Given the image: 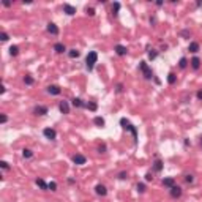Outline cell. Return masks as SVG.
I'll return each mask as SVG.
<instances>
[{
	"mask_svg": "<svg viewBox=\"0 0 202 202\" xmlns=\"http://www.w3.org/2000/svg\"><path fill=\"white\" fill-rule=\"evenodd\" d=\"M120 125H122V128H123L125 131L131 133L134 144H136V142H137V130H136V126H133V125H131V122H130V120H126L125 117H123V119H120Z\"/></svg>",
	"mask_w": 202,
	"mask_h": 202,
	"instance_id": "cell-1",
	"label": "cell"
},
{
	"mask_svg": "<svg viewBox=\"0 0 202 202\" xmlns=\"http://www.w3.org/2000/svg\"><path fill=\"white\" fill-rule=\"evenodd\" d=\"M96 62H98V54H96L95 51H90L85 57V68L89 70V71H92Z\"/></svg>",
	"mask_w": 202,
	"mask_h": 202,
	"instance_id": "cell-2",
	"label": "cell"
},
{
	"mask_svg": "<svg viewBox=\"0 0 202 202\" xmlns=\"http://www.w3.org/2000/svg\"><path fill=\"white\" fill-rule=\"evenodd\" d=\"M139 70H140V73H142V76H144L145 79H153V77H155V76H153V71L150 70V66L147 65V62H145V60L139 62Z\"/></svg>",
	"mask_w": 202,
	"mask_h": 202,
	"instance_id": "cell-3",
	"label": "cell"
},
{
	"mask_svg": "<svg viewBox=\"0 0 202 202\" xmlns=\"http://www.w3.org/2000/svg\"><path fill=\"white\" fill-rule=\"evenodd\" d=\"M43 134H44V137L49 139V140L57 139V131H55L54 128H44V130H43Z\"/></svg>",
	"mask_w": 202,
	"mask_h": 202,
	"instance_id": "cell-4",
	"label": "cell"
},
{
	"mask_svg": "<svg viewBox=\"0 0 202 202\" xmlns=\"http://www.w3.org/2000/svg\"><path fill=\"white\" fill-rule=\"evenodd\" d=\"M73 163L77 164V166H82V164L87 163V158L84 156V155H81V153H76V155H73Z\"/></svg>",
	"mask_w": 202,
	"mask_h": 202,
	"instance_id": "cell-5",
	"label": "cell"
},
{
	"mask_svg": "<svg viewBox=\"0 0 202 202\" xmlns=\"http://www.w3.org/2000/svg\"><path fill=\"white\" fill-rule=\"evenodd\" d=\"M169 193H171V197H174V199H178V197H181V188L178 185H174L171 189H169Z\"/></svg>",
	"mask_w": 202,
	"mask_h": 202,
	"instance_id": "cell-6",
	"label": "cell"
},
{
	"mask_svg": "<svg viewBox=\"0 0 202 202\" xmlns=\"http://www.w3.org/2000/svg\"><path fill=\"white\" fill-rule=\"evenodd\" d=\"M48 106H41V104H38V106L33 107V114L35 115H46L48 114Z\"/></svg>",
	"mask_w": 202,
	"mask_h": 202,
	"instance_id": "cell-7",
	"label": "cell"
},
{
	"mask_svg": "<svg viewBox=\"0 0 202 202\" xmlns=\"http://www.w3.org/2000/svg\"><path fill=\"white\" fill-rule=\"evenodd\" d=\"M114 51H115V54H117V55H120V57H123V55H126V54H128L126 46H123V44H115Z\"/></svg>",
	"mask_w": 202,
	"mask_h": 202,
	"instance_id": "cell-8",
	"label": "cell"
},
{
	"mask_svg": "<svg viewBox=\"0 0 202 202\" xmlns=\"http://www.w3.org/2000/svg\"><path fill=\"white\" fill-rule=\"evenodd\" d=\"M46 92H48L49 95L57 96V95H60V93H62V89H60L58 85H49L48 89H46Z\"/></svg>",
	"mask_w": 202,
	"mask_h": 202,
	"instance_id": "cell-9",
	"label": "cell"
},
{
	"mask_svg": "<svg viewBox=\"0 0 202 202\" xmlns=\"http://www.w3.org/2000/svg\"><path fill=\"white\" fill-rule=\"evenodd\" d=\"M161 183H163V186H164V188L171 189L172 186L175 185V180H174V177H166V178H163V181H161Z\"/></svg>",
	"mask_w": 202,
	"mask_h": 202,
	"instance_id": "cell-10",
	"label": "cell"
},
{
	"mask_svg": "<svg viewBox=\"0 0 202 202\" xmlns=\"http://www.w3.org/2000/svg\"><path fill=\"white\" fill-rule=\"evenodd\" d=\"M63 13L68 14V16H73V14H76V8L70 3H63Z\"/></svg>",
	"mask_w": 202,
	"mask_h": 202,
	"instance_id": "cell-11",
	"label": "cell"
},
{
	"mask_svg": "<svg viewBox=\"0 0 202 202\" xmlns=\"http://www.w3.org/2000/svg\"><path fill=\"white\" fill-rule=\"evenodd\" d=\"M189 65H191V68L194 70V71H197V70L201 68V58H199V57H193L191 60H189Z\"/></svg>",
	"mask_w": 202,
	"mask_h": 202,
	"instance_id": "cell-12",
	"label": "cell"
},
{
	"mask_svg": "<svg viewBox=\"0 0 202 202\" xmlns=\"http://www.w3.org/2000/svg\"><path fill=\"white\" fill-rule=\"evenodd\" d=\"M58 109H60V112H62V114H70L68 101H60V103H58Z\"/></svg>",
	"mask_w": 202,
	"mask_h": 202,
	"instance_id": "cell-13",
	"label": "cell"
},
{
	"mask_svg": "<svg viewBox=\"0 0 202 202\" xmlns=\"http://www.w3.org/2000/svg\"><path fill=\"white\" fill-rule=\"evenodd\" d=\"M153 171H155V172H161V171H163V161H161L158 156H155V161H153Z\"/></svg>",
	"mask_w": 202,
	"mask_h": 202,
	"instance_id": "cell-14",
	"label": "cell"
},
{
	"mask_svg": "<svg viewBox=\"0 0 202 202\" xmlns=\"http://www.w3.org/2000/svg\"><path fill=\"white\" fill-rule=\"evenodd\" d=\"M95 193L98 196H106L107 194V188L104 185H101V183H99V185H96L95 186Z\"/></svg>",
	"mask_w": 202,
	"mask_h": 202,
	"instance_id": "cell-15",
	"label": "cell"
},
{
	"mask_svg": "<svg viewBox=\"0 0 202 202\" xmlns=\"http://www.w3.org/2000/svg\"><path fill=\"white\" fill-rule=\"evenodd\" d=\"M46 30H48L51 35H54V36H55V35H58V27L54 24V22H49L48 27H46Z\"/></svg>",
	"mask_w": 202,
	"mask_h": 202,
	"instance_id": "cell-16",
	"label": "cell"
},
{
	"mask_svg": "<svg viewBox=\"0 0 202 202\" xmlns=\"http://www.w3.org/2000/svg\"><path fill=\"white\" fill-rule=\"evenodd\" d=\"M54 51L57 52V54H63V52H66V48L63 43H55L54 44Z\"/></svg>",
	"mask_w": 202,
	"mask_h": 202,
	"instance_id": "cell-17",
	"label": "cell"
},
{
	"mask_svg": "<svg viewBox=\"0 0 202 202\" xmlns=\"http://www.w3.org/2000/svg\"><path fill=\"white\" fill-rule=\"evenodd\" d=\"M71 104H73L74 107H85V103H84L81 98H73V99H71Z\"/></svg>",
	"mask_w": 202,
	"mask_h": 202,
	"instance_id": "cell-18",
	"label": "cell"
},
{
	"mask_svg": "<svg viewBox=\"0 0 202 202\" xmlns=\"http://www.w3.org/2000/svg\"><path fill=\"white\" fill-rule=\"evenodd\" d=\"M35 183H36L38 186H40V188L43 189V191H46V189H49V186H48V183H46L44 180H43V178H36V180H35Z\"/></svg>",
	"mask_w": 202,
	"mask_h": 202,
	"instance_id": "cell-19",
	"label": "cell"
},
{
	"mask_svg": "<svg viewBox=\"0 0 202 202\" xmlns=\"http://www.w3.org/2000/svg\"><path fill=\"white\" fill-rule=\"evenodd\" d=\"M93 123H95L98 128H103L104 126V119L98 115V117H95V119H93Z\"/></svg>",
	"mask_w": 202,
	"mask_h": 202,
	"instance_id": "cell-20",
	"label": "cell"
},
{
	"mask_svg": "<svg viewBox=\"0 0 202 202\" xmlns=\"http://www.w3.org/2000/svg\"><path fill=\"white\" fill-rule=\"evenodd\" d=\"M79 55H81V52H79L77 49H70L68 51V57L70 58H77Z\"/></svg>",
	"mask_w": 202,
	"mask_h": 202,
	"instance_id": "cell-21",
	"label": "cell"
},
{
	"mask_svg": "<svg viewBox=\"0 0 202 202\" xmlns=\"http://www.w3.org/2000/svg\"><path fill=\"white\" fill-rule=\"evenodd\" d=\"M168 82L171 84V85L177 82V76H175V73H169L168 74Z\"/></svg>",
	"mask_w": 202,
	"mask_h": 202,
	"instance_id": "cell-22",
	"label": "cell"
},
{
	"mask_svg": "<svg viewBox=\"0 0 202 202\" xmlns=\"http://www.w3.org/2000/svg\"><path fill=\"white\" fill-rule=\"evenodd\" d=\"M22 156H24L25 160H28V158L33 156V152H32L30 148H24V150H22Z\"/></svg>",
	"mask_w": 202,
	"mask_h": 202,
	"instance_id": "cell-23",
	"label": "cell"
},
{
	"mask_svg": "<svg viewBox=\"0 0 202 202\" xmlns=\"http://www.w3.org/2000/svg\"><path fill=\"white\" fill-rule=\"evenodd\" d=\"M188 51H189V52H197V51H199V44H197V43H194V41H193V43H189V46H188Z\"/></svg>",
	"mask_w": 202,
	"mask_h": 202,
	"instance_id": "cell-24",
	"label": "cell"
},
{
	"mask_svg": "<svg viewBox=\"0 0 202 202\" xmlns=\"http://www.w3.org/2000/svg\"><path fill=\"white\" fill-rule=\"evenodd\" d=\"M33 82H35L33 76L27 74V76H25V77H24V84H25V85H32V84H33Z\"/></svg>",
	"mask_w": 202,
	"mask_h": 202,
	"instance_id": "cell-25",
	"label": "cell"
},
{
	"mask_svg": "<svg viewBox=\"0 0 202 202\" xmlns=\"http://www.w3.org/2000/svg\"><path fill=\"white\" fill-rule=\"evenodd\" d=\"M119 11H120V3H119V2H114V3H112V14H114V16H117Z\"/></svg>",
	"mask_w": 202,
	"mask_h": 202,
	"instance_id": "cell-26",
	"label": "cell"
},
{
	"mask_svg": "<svg viewBox=\"0 0 202 202\" xmlns=\"http://www.w3.org/2000/svg\"><path fill=\"white\" fill-rule=\"evenodd\" d=\"M85 107H87L89 111H93V112H95V111L98 109V104L93 103V101H92V103H85Z\"/></svg>",
	"mask_w": 202,
	"mask_h": 202,
	"instance_id": "cell-27",
	"label": "cell"
},
{
	"mask_svg": "<svg viewBox=\"0 0 202 202\" xmlns=\"http://www.w3.org/2000/svg\"><path fill=\"white\" fill-rule=\"evenodd\" d=\"M178 66H180L181 70H185L186 66H188V60H186L185 57H181V58H180V62H178Z\"/></svg>",
	"mask_w": 202,
	"mask_h": 202,
	"instance_id": "cell-28",
	"label": "cell"
},
{
	"mask_svg": "<svg viewBox=\"0 0 202 202\" xmlns=\"http://www.w3.org/2000/svg\"><path fill=\"white\" fill-rule=\"evenodd\" d=\"M17 54H19V48H17V46H11V48H10V55L16 57Z\"/></svg>",
	"mask_w": 202,
	"mask_h": 202,
	"instance_id": "cell-29",
	"label": "cell"
},
{
	"mask_svg": "<svg viewBox=\"0 0 202 202\" xmlns=\"http://www.w3.org/2000/svg\"><path fill=\"white\" fill-rule=\"evenodd\" d=\"M158 57V52L155 51V49H152V51H148V58L150 60H155V58Z\"/></svg>",
	"mask_w": 202,
	"mask_h": 202,
	"instance_id": "cell-30",
	"label": "cell"
},
{
	"mask_svg": "<svg viewBox=\"0 0 202 202\" xmlns=\"http://www.w3.org/2000/svg\"><path fill=\"white\" fill-rule=\"evenodd\" d=\"M136 189H137V193H145V185L144 183H137Z\"/></svg>",
	"mask_w": 202,
	"mask_h": 202,
	"instance_id": "cell-31",
	"label": "cell"
},
{
	"mask_svg": "<svg viewBox=\"0 0 202 202\" xmlns=\"http://www.w3.org/2000/svg\"><path fill=\"white\" fill-rule=\"evenodd\" d=\"M48 186H49V189H51V191H57V183H55V181H49Z\"/></svg>",
	"mask_w": 202,
	"mask_h": 202,
	"instance_id": "cell-32",
	"label": "cell"
},
{
	"mask_svg": "<svg viewBox=\"0 0 202 202\" xmlns=\"http://www.w3.org/2000/svg\"><path fill=\"white\" fill-rule=\"evenodd\" d=\"M8 122V115L7 114H2V115H0V123H7Z\"/></svg>",
	"mask_w": 202,
	"mask_h": 202,
	"instance_id": "cell-33",
	"label": "cell"
},
{
	"mask_svg": "<svg viewBox=\"0 0 202 202\" xmlns=\"http://www.w3.org/2000/svg\"><path fill=\"white\" fill-rule=\"evenodd\" d=\"M185 180H186V183H193V181H194V177H193L191 174H188V175H185Z\"/></svg>",
	"mask_w": 202,
	"mask_h": 202,
	"instance_id": "cell-34",
	"label": "cell"
},
{
	"mask_svg": "<svg viewBox=\"0 0 202 202\" xmlns=\"http://www.w3.org/2000/svg\"><path fill=\"white\" fill-rule=\"evenodd\" d=\"M0 166H2V169H5V171H8V169H10V164H8L7 161H2V163H0Z\"/></svg>",
	"mask_w": 202,
	"mask_h": 202,
	"instance_id": "cell-35",
	"label": "cell"
},
{
	"mask_svg": "<svg viewBox=\"0 0 202 202\" xmlns=\"http://www.w3.org/2000/svg\"><path fill=\"white\" fill-rule=\"evenodd\" d=\"M85 11H87V14H89V16H95V10H93V8H89V7H87Z\"/></svg>",
	"mask_w": 202,
	"mask_h": 202,
	"instance_id": "cell-36",
	"label": "cell"
},
{
	"mask_svg": "<svg viewBox=\"0 0 202 202\" xmlns=\"http://www.w3.org/2000/svg\"><path fill=\"white\" fill-rule=\"evenodd\" d=\"M115 92H117V93H122V92H123V84H117Z\"/></svg>",
	"mask_w": 202,
	"mask_h": 202,
	"instance_id": "cell-37",
	"label": "cell"
},
{
	"mask_svg": "<svg viewBox=\"0 0 202 202\" xmlns=\"http://www.w3.org/2000/svg\"><path fill=\"white\" fill-rule=\"evenodd\" d=\"M98 153H106V145H99V147H98Z\"/></svg>",
	"mask_w": 202,
	"mask_h": 202,
	"instance_id": "cell-38",
	"label": "cell"
},
{
	"mask_svg": "<svg viewBox=\"0 0 202 202\" xmlns=\"http://www.w3.org/2000/svg\"><path fill=\"white\" fill-rule=\"evenodd\" d=\"M126 177H128V172H120V174H119V178H120V180H125Z\"/></svg>",
	"mask_w": 202,
	"mask_h": 202,
	"instance_id": "cell-39",
	"label": "cell"
},
{
	"mask_svg": "<svg viewBox=\"0 0 202 202\" xmlns=\"http://www.w3.org/2000/svg\"><path fill=\"white\" fill-rule=\"evenodd\" d=\"M8 40H10L8 33H7V32H3V33H2V41H8Z\"/></svg>",
	"mask_w": 202,
	"mask_h": 202,
	"instance_id": "cell-40",
	"label": "cell"
},
{
	"mask_svg": "<svg viewBox=\"0 0 202 202\" xmlns=\"http://www.w3.org/2000/svg\"><path fill=\"white\" fill-rule=\"evenodd\" d=\"M145 180H147V181L153 180V177H152V174H150V172H147V174H145Z\"/></svg>",
	"mask_w": 202,
	"mask_h": 202,
	"instance_id": "cell-41",
	"label": "cell"
},
{
	"mask_svg": "<svg viewBox=\"0 0 202 202\" xmlns=\"http://www.w3.org/2000/svg\"><path fill=\"white\" fill-rule=\"evenodd\" d=\"M196 96H197V99H202V89L197 90V93H196Z\"/></svg>",
	"mask_w": 202,
	"mask_h": 202,
	"instance_id": "cell-42",
	"label": "cell"
},
{
	"mask_svg": "<svg viewBox=\"0 0 202 202\" xmlns=\"http://www.w3.org/2000/svg\"><path fill=\"white\" fill-rule=\"evenodd\" d=\"M150 24H152V25L156 24V17H155V16H153V17H150Z\"/></svg>",
	"mask_w": 202,
	"mask_h": 202,
	"instance_id": "cell-43",
	"label": "cell"
},
{
	"mask_svg": "<svg viewBox=\"0 0 202 202\" xmlns=\"http://www.w3.org/2000/svg\"><path fill=\"white\" fill-rule=\"evenodd\" d=\"M181 35H183V36H189V32L188 30H183V32H181Z\"/></svg>",
	"mask_w": 202,
	"mask_h": 202,
	"instance_id": "cell-44",
	"label": "cell"
},
{
	"mask_svg": "<svg viewBox=\"0 0 202 202\" xmlns=\"http://www.w3.org/2000/svg\"><path fill=\"white\" fill-rule=\"evenodd\" d=\"M3 7H11V2H7V0H5V2H3Z\"/></svg>",
	"mask_w": 202,
	"mask_h": 202,
	"instance_id": "cell-45",
	"label": "cell"
},
{
	"mask_svg": "<svg viewBox=\"0 0 202 202\" xmlns=\"http://www.w3.org/2000/svg\"><path fill=\"white\" fill-rule=\"evenodd\" d=\"M185 145H186V147H189V145H191V140H188V139H185Z\"/></svg>",
	"mask_w": 202,
	"mask_h": 202,
	"instance_id": "cell-46",
	"label": "cell"
},
{
	"mask_svg": "<svg viewBox=\"0 0 202 202\" xmlns=\"http://www.w3.org/2000/svg\"><path fill=\"white\" fill-rule=\"evenodd\" d=\"M201 147H202V136H201Z\"/></svg>",
	"mask_w": 202,
	"mask_h": 202,
	"instance_id": "cell-47",
	"label": "cell"
}]
</instances>
